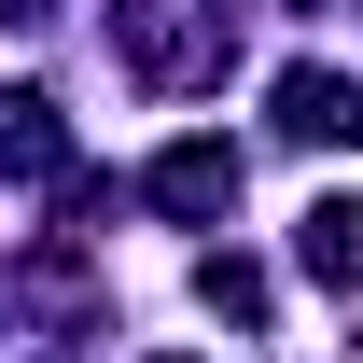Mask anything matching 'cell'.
Masks as SVG:
<instances>
[{"label": "cell", "instance_id": "cell-1", "mask_svg": "<svg viewBox=\"0 0 363 363\" xmlns=\"http://www.w3.org/2000/svg\"><path fill=\"white\" fill-rule=\"evenodd\" d=\"M112 28H126V70L140 84H224V56H238V28H224V0H126V14H112Z\"/></svg>", "mask_w": 363, "mask_h": 363}, {"label": "cell", "instance_id": "cell-2", "mask_svg": "<svg viewBox=\"0 0 363 363\" xmlns=\"http://www.w3.org/2000/svg\"><path fill=\"white\" fill-rule=\"evenodd\" d=\"M238 140H168L154 154V210H182V224H210V210H238Z\"/></svg>", "mask_w": 363, "mask_h": 363}, {"label": "cell", "instance_id": "cell-3", "mask_svg": "<svg viewBox=\"0 0 363 363\" xmlns=\"http://www.w3.org/2000/svg\"><path fill=\"white\" fill-rule=\"evenodd\" d=\"M294 266L321 294H363V196H308V224H294Z\"/></svg>", "mask_w": 363, "mask_h": 363}, {"label": "cell", "instance_id": "cell-4", "mask_svg": "<svg viewBox=\"0 0 363 363\" xmlns=\"http://www.w3.org/2000/svg\"><path fill=\"white\" fill-rule=\"evenodd\" d=\"M0 168H14V182H56V168H70V126H56V98H28V84L0 98Z\"/></svg>", "mask_w": 363, "mask_h": 363}, {"label": "cell", "instance_id": "cell-5", "mask_svg": "<svg viewBox=\"0 0 363 363\" xmlns=\"http://www.w3.org/2000/svg\"><path fill=\"white\" fill-rule=\"evenodd\" d=\"M279 126H294V140H363V84H335V70H279Z\"/></svg>", "mask_w": 363, "mask_h": 363}, {"label": "cell", "instance_id": "cell-6", "mask_svg": "<svg viewBox=\"0 0 363 363\" xmlns=\"http://www.w3.org/2000/svg\"><path fill=\"white\" fill-rule=\"evenodd\" d=\"M196 294H210L224 321H266V266H252V252H210V266H196Z\"/></svg>", "mask_w": 363, "mask_h": 363}, {"label": "cell", "instance_id": "cell-7", "mask_svg": "<svg viewBox=\"0 0 363 363\" xmlns=\"http://www.w3.org/2000/svg\"><path fill=\"white\" fill-rule=\"evenodd\" d=\"M0 14H43V0H0Z\"/></svg>", "mask_w": 363, "mask_h": 363}]
</instances>
